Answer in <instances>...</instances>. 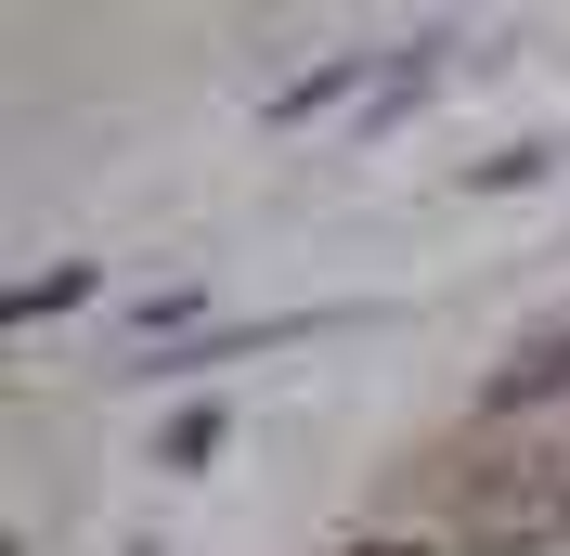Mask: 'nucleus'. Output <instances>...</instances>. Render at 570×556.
<instances>
[{"label":"nucleus","mask_w":570,"mask_h":556,"mask_svg":"<svg viewBox=\"0 0 570 556\" xmlns=\"http://www.w3.org/2000/svg\"><path fill=\"white\" fill-rule=\"evenodd\" d=\"M570 388V349H532V363H505L493 376V415H519V401H558Z\"/></svg>","instance_id":"f257e3e1"},{"label":"nucleus","mask_w":570,"mask_h":556,"mask_svg":"<svg viewBox=\"0 0 570 556\" xmlns=\"http://www.w3.org/2000/svg\"><path fill=\"white\" fill-rule=\"evenodd\" d=\"M78 298H91V272H39L27 298H13V324H39V311H78Z\"/></svg>","instance_id":"f03ea898"},{"label":"nucleus","mask_w":570,"mask_h":556,"mask_svg":"<svg viewBox=\"0 0 570 556\" xmlns=\"http://www.w3.org/2000/svg\"><path fill=\"white\" fill-rule=\"evenodd\" d=\"M337 556H441V544H415V530H363V544H337Z\"/></svg>","instance_id":"7ed1b4c3"}]
</instances>
